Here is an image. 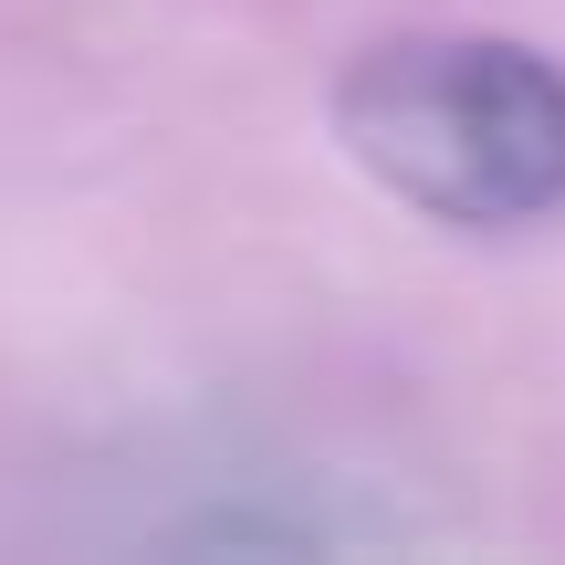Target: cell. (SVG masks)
Masks as SVG:
<instances>
[{
  "mask_svg": "<svg viewBox=\"0 0 565 565\" xmlns=\"http://www.w3.org/2000/svg\"><path fill=\"white\" fill-rule=\"evenodd\" d=\"M335 137L440 231H534L565 210V63L492 32H398L345 63Z\"/></svg>",
  "mask_w": 565,
  "mask_h": 565,
  "instance_id": "obj_1",
  "label": "cell"
}]
</instances>
